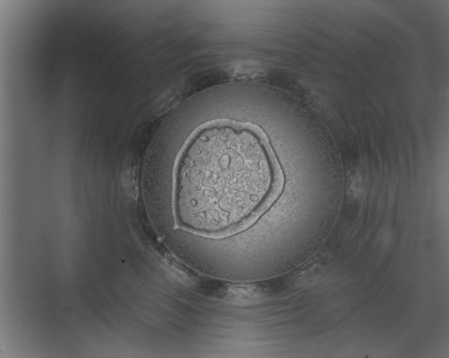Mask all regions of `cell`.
Listing matches in <instances>:
<instances>
[{
	"instance_id": "1",
	"label": "cell",
	"mask_w": 449,
	"mask_h": 358,
	"mask_svg": "<svg viewBox=\"0 0 449 358\" xmlns=\"http://www.w3.org/2000/svg\"><path fill=\"white\" fill-rule=\"evenodd\" d=\"M278 173L264 142L232 126L200 131L178 171L176 210L183 225L213 233L238 225L272 195Z\"/></svg>"
}]
</instances>
